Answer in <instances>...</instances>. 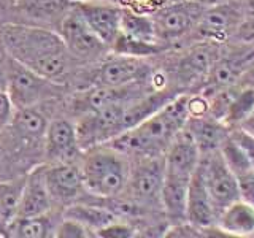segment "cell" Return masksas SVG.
I'll list each match as a JSON object with an SVG mask.
<instances>
[{
  "mask_svg": "<svg viewBox=\"0 0 254 238\" xmlns=\"http://www.w3.org/2000/svg\"><path fill=\"white\" fill-rule=\"evenodd\" d=\"M0 46L24 67L58 83L75 62L58 30L35 24L11 22L0 27Z\"/></svg>",
  "mask_w": 254,
  "mask_h": 238,
  "instance_id": "cell-1",
  "label": "cell"
},
{
  "mask_svg": "<svg viewBox=\"0 0 254 238\" xmlns=\"http://www.w3.org/2000/svg\"><path fill=\"white\" fill-rule=\"evenodd\" d=\"M188 99L189 92H180L143 122L110 140L108 145L123 151L132 159L162 156L167 146L188 122Z\"/></svg>",
  "mask_w": 254,
  "mask_h": 238,
  "instance_id": "cell-2",
  "label": "cell"
},
{
  "mask_svg": "<svg viewBox=\"0 0 254 238\" xmlns=\"http://www.w3.org/2000/svg\"><path fill=\"white\" fill-rule=\"evenodd\" d=\"M86 192L102 200L121 197L129 182L132 157L108 143L83 151L79 157Z\"/></svg>",
  "mask_w": 254,
  "mask_h": 238,
  "instance_id": "cell-3",
  "label": "cell"
},
{
  "mask_svg": "<svg viewBox=\"0 0 254 238\" xmlns=\"http://www.w3.org/2000/svg\"><path fill=\"white\" fill-rule=\"evenodd\" d=\"M222 50L224 45L192 42L164 51L167 67L162 71L167 81L181 92H198L205 86Z\"/></svg>",
  "mask_w": 254,
  "mask_h": 238,
  "instance_id": "cell-4",
  "label": "cell"
},
{
  "mask_svg": "<svg viewBox=\"0 0 254 238\" xmlns=\"http://www.w3.org/2000/svg\"><path fill=\"white\" fill-rule=\"evenodd\" d=\"M5 91L16 110L40 107L61 97L65 91L62 83L35 73L5 54Z\"/></svg>",
  "mask_w": 254,
  "mask_h": 238,
  "instance_id": "cell-5",
  "label": "cell"
},
{
  "mask_svg": "<svg viewBox=\"0 0 254 238\" xmlns=\"http://www.w3.org/2000/svg\"><path fill=\"white\" fill-rule=\"evenodd\" d=\"M205 8V5L188 0H169L149 13L154 22L156 35L165 51L190 42Z\"/></svg>",
  "mask_w": 254,
  "mask_h": 238,
  "instance_id": "cell-6",
  "label": "cell"
},
{
  "mask_svg": "<svg viewBox=\"0 0 254 238\" xmlns=\"http://www.w3.org/2000/svg\"><path fill=\"white\" fill-rule=\"evenodd\" d=\"M165 175V162L162 156H145L132 159L129 182L121 198L137 205L143 211H162L161 192Z\"/></svg>",
  "mask_w": 254,
  "mask_h": 238,
  "instance_id": "cell-7",
  "label": "cell"
},
{
  "mask_svg": "<svg viewBox=\"0 0 254 238\" xmlns=\"http://www.w3.org/2000/svg\"><path fill=\"white\" fill-rule=\"evenodd\" d=\"M156 73L151 58H135L116 53H108L99 60V65L92 75L89 86L123 87L137 83L151 81Z\"/></svg>",
  "mask_w": 254,
  "mask_h": 238,
  "instance_id": "cell-8",
  "label": "cell"
},
{
  "mask_svg": "<svg viewBox=\"0 0 254 238\" xmlns=\"http://www.w3.org/2000/svg\"><path fill=\"white\" fill-rule=\"evenodd\" d=\"M245 18V8L240 0L210 5L205 8L190 42H210L226 45L234 38Z\"/></svg>",
  "mask_w": 254,
  "mask_h": 238,
  "instance_id": "cell-9",
  "label": "cell"
},
{
  "mask_svg": "<svg viewBox=\"0 0 254 238\" xmlns=\"http://www.w3.org/2000/svg\"><path fill=\"white\" fill-rule=\"evenodd\" d=\"M198 167L202 170L214 211L219 216L222 210L240 198L237 178L227 165L224 156L221 154V149L202 153Z\"/></svg>",
  "mask_w": 254,
  "mask_h": 238,
  "instance_id": "cell-10",
  "label": "cell"
},
{
  "mask_svg": "<svg viewBox=\"0 0 254 238\" xmlns=\"http://www.w3.org/2000/svg\"><path fill=\"white\" fill-rule=\"evenodd\" d=\"M58 32L78 62H99L110 53V48L91 30L73 5L62 18Z\"/></svg>",
  "mask_w": 254,
  "mask_h": 238,
  "instance_id": "cell-11",
  "label": "cell"
},
{
  "mask_svg": "<svg viewBox=\"0 0 254 238\" xmlns=\"http://www.w3.org/2000/svg\"><path fill=\"white\" fill-rule=\"evenodd\" d=\"M43 177L46 187L56 206H65L86 198L87 194L79 162H43Z\"/></svg>",
  "mask_w": 254,
  "mask_h": 238,
  "instance_id": "cell-12",
  "label": "cell"
},
{
  "mask_svg": "<svg viewBox=\"0 0 254 238\" xmlns=\"http://www.w3.org/2000/svg\"><path fill=\"white\" fill-rule=\"evenodd\" d=\"M83 154L76 122L67 118H54L48 122L43 138V161L46 164L76 162Z\"/></svg>",
  "mask_w": 254,
  "mask_h": 238,
  "instance_id": "cell-13",
  "label": "cell"
},
{
  "mask_svg": "<svg viewBox=\"0 0 254 238\" xmlns=\"http://www.w3.org/2000/svg\"><path fill=\"white\" fill-rule=\"evenodd\" d=\"M87 26L110 50L121 32L123 5L113 0H73Z\"/></svg>",
  "mask_w": 254,
  "mask_h": 238,
  "instance_id": "cell-14",
  "label": "cell"
},
{
  "mask_svg": "<svg viewBox=\"0 0 254 238\" xmlns=\"http://www.w3.org/2000/svg\"><path fill=\"white\" fill-rule=\"evenodd\" d=\"M218 221V214L214 211L211 198L205 186V179L200 167L197 169L190 178L186 198V222L203 230H214Z\"/></svg>",
  "mask_w": 254,
  "mask_h": 238,
  "instance_id": "cell-15",
  "label": "cell"
},
{
  "mask_svg": "<svg viewBox=\"0 0 254 238\" xmlns=\"http://www.w3.org/2000/svg\"><path fill=\"white\" fill-rule=\"evenodd\" d=\"M73 0H16L19 22L58 29Z\"/></svg>",
  "mask_w": 254,
  "mask_h": 238,
  "instance_id": "cell-16",
  "label": "cell"
},
{
  "mask_svg": "<svg viewBox=\"0 0 254 238\" xmlns=\"http://www.w3.org/2000/svg\"><path fill=\"white\" fill-rule=\"evenodd\" d=\"M58 206L54 205L46 187L43 177V164H38L26 173V186H24L21 208L18 218L37 216V214L50 213Z\"/></svg>",
  "mask_w": 254,
  "mask_h": 238,
  "instance_id": "cell-17",
  "label": "cell"
},
{
  "mask_svg": "<svg viewBox=\"0 0 254 238\" xmlns=\"http://www.w3.org/2000/svg\"><path fill=\"white\" fill-rule=\"evenodd\" d=\"M185 127L192 135L200 153L221 149L224 141L230 137V132H232V129H229L221 119L214 118L210 113L202 116H189Z\"/></svg>",
  "mask_w": 254,
  "mask_h": 238,
  "instance_id": "cell-18",
  "label": "cell"
},
{
  "mask_svg": "<svg viewBox=\"0 0 254 238\" xmlns=\"http://www.w3.org/2000/svg\"><path fill=\"white\" fill-rule=\"evenodd\" d=\"M216 227L224 237H254V205L238 198L221 211Z\"/></svg>",
  "mask_w": 254,
  "mask_h": 238,
  "instance_id": "cell-19",
  "label": "cell"
},
{
  "mask_svg": "<svg viewBox=\"0 0 254 238\" xmlns=\"http://www.w3.org/2000/svg\"><path fill=\"white\" fill-rule=\"evenodd\" d=\"M62 219V213L54 208L50 213L37 216L16 218L6 227V237L13 238H50L54 237L58 224Z\"/></svg>",
  "mask_w": 254,
  "mask_h": 238,
  "instance_id": "cell-20",
  "label": "cell"
},
{
  "mask_svg": "<svg viewBox=\"0 0 254 238\" xmlns=\"http://www.w3.org/2000/svg\"><path fill=\"white\" fill-rule=\"evenodd\" d=\"M121 35L135 40V42L153 45L165 51V48L161 45L156 35L154 22L149 13L135 11L132 8L123 6V18H121Z\"/></svg>",
  "mask_w": 254,
  "mask_h": 238,
  "instance_id": "cell-21",
  "label": "cell"
},
{
  "mask_svg": "<svg viewBox=\"0 0 254 238\" xmlns=\"http://www.w3.org/2000/svg\"><path fill=\"white\" fill-rule=\"evenodd\" d=\"M24 186H26V173L0 181V224L5 230L8 224L18 218Z\"/></svg>",
  "mask_w": 254,
  "mask_h": 238,
  "instance_id": "cell-22",
  "label": "cell"
},
{
  "mask_svg": "<svg viewBox=\"0 0 254 238\" xmlns=\"http://www.w3.org/2000/svg\"><path fill=\"white\" fill-rule=\"evenodd\" d=\"M54 237L56 238H91L95 237V234L91 229H87L84 224H81V222H78L76 219L65 218L62 214V219L58 224Z\"/></svg>",
  "mask_w": 254,
  "mask_h": 238,
  "instance_id": "cell-23",
  "label": "cell"
},
{
  "mask_svg": "<svg viewBox=\"0 0 254 238\" xmlns=\"http://www.w3.org/2000/svg\"><path fill=\"white\" fill-rule=\"evenodd\" d=\"M138 229L132 226L127 219L119 218L113 222H110L105 227L97 230V237L102 238H132L137 237Z\"/></svg>",
  "mask_w": 254,
  "mask_h": 238,
  "instance_id": "cell-24",
  "label": "cell"
},
{
  "mask_svg": "<svg viewBox=\"0 0 254 238\" xmlns=\"http://www.w3.org/2000/svg\"><path fill=\"white\" fill-rule=\"evenodd\" d=\"M235 178L238 182V190H240V198L254 205V164L235 173Z\"/></svg>",
  "mask_w": 254,
  "mask_h": 238,
  "instance_id": "cell-25",
  "label": "cell"
},
{
  "mask_svg": "<svg viewBox=\"0 0 254 238\" xmlns=\"http://www.w3.org/2000/svg\"><path fill=\"white\" fill-rule=\"evenodd\" d=\"M14 111L16 108L13 107L10 95H8L3 86H0V133H2V130L10 124V121L14 116Z\"/></svg>",
  "mask_w": 254,
  "mask_h": 238,
  "instance_id": "cell-26",
  "label": "cell"
},
{
  "mask_svg": "<svg viewBox=\"0 0 254 238\" xmlns=\"http://www.w3.org/2000/svg\"><path fill=\"white\" fill-rule=\"evenodd\" d=\"M11 22H19L16 0H0V27Z\"/></svg>",
  "mask_w": 254,
  "mask_h": 238,
  "instance_id": "cell-27",
  "label": "cell"
},
{
  "mask_svg": "<svg viewBox=\"0 0 254 238\" xmlns=\"http://www.w3.org/2000/svg\"><path fill=\"white\" fill-rule=\"evenodd\" d=\"M237 129L243 130L245 133H248L250 137L254 138V107H253V110H251V113L248 115V118H246L245 121L240 124V127H237Z\"/></svg>",
  "mask_w": 254,
  "mask_h": 238,
  "instance_id": "cell-28",
  "label": "cell"
},
{
  "mask_svg": "<svg viewBox=\"0 0 254 238\" xmlns=\"http://www.w3.org/2000/svg\"><path fill=\"white\" fill-rule=\"evenodd\" d=\"M240 2L245 8V14L254 18V0H240Z\"/></svg>",
  "mask_w": 254,
  "mask_h": 238,
  "instance_id": "cell-29",
  "label": "cell"
},
{
  "mask_svg": "<svg viewBox=\"0 0 254 238\" xmlns=\"http://www.w3.org/2000/svg\"><path fill=\"white\" fill-rule=\"evenodd\" d=\"M169 2V0H167ZM188 2H195V3H200L205 6H210V5H216V3H224V2H230V0H188Z\"/></svg>",
  "mask_w": 254,
  "mask_h": 238,
  "instance_id": "cell-30",
  "label": "cell"
},
{
  "mask_svg": "<svg viewBox=\"0 0 254 238\" xmlns=\"http://www.w3.org/2000/svg\"><path fill=\"white\" fill-rule=\"evenodd\" d=\"M5 84V60L0 62V86Z\"/></svg>",
  "mask_w": 254,
  "mask_h": 238,
  "instance_id": "cell-31",
  "label": "cell"
},
{
  "mask_svg": "<svg viewBox=\"0 0 254 238\" xmlns=\"http://www.w3.org/2000/svg\"><path fill=\"white\" fill-rule=\"evenodd\" d=\"M0 237H6V230L2 224H0Z\"/></svg>",
  "mask_w": 254,
  "mask_h": 238,
  "instance_id": "cell-32",
  "label": "cell"
},
{
  "mask_svg": "<svg viewBox=\"0 0 254 238\" xmlns=\"http://www.w3.org/2000/svg\"><path fill=\"white\" fill-rule=\"evenodd\" d=\"M113 2H119V3H121V2H123V0H113Z\"/></svg>",
  "mask_w": 254,
  "mask_h": 238,
  "instance_id": "cell-33",
  "label": "cell"
}]
</instances>
